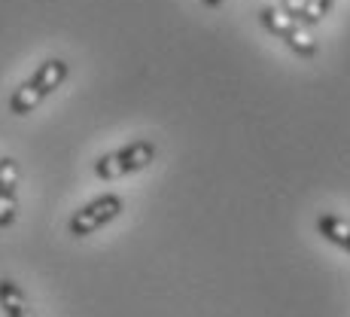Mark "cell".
Instances as JSON below:
<instances>
[{
    "instance_id": "9c48e42d",
    "label": "cell",
    "mask_w": 350,
    "mask_h": 317,
    "mask_svg": "<svg viewBox=\"0 0 350 317\" xmlns=\"http://www.w3.org/2000/svg\"><path fill=\"white\" fill-rule=\"evenodd\" d=\"M301 6H305V0H280V10H284L289 18H295V22H299Z\"/></svg>"
},
{
    "instance_id": "30bf717a",
    "label": "cell",
    "mask_w": 350,
    "mask_h": 317,
    "mask_svg": "<svg viewBox=\"0 0 350 317\" xmlns=\"http://www.w3.org/2000/svg\"><path fill=\"white\" fill-rule=\"evenodd\" d=\"M204 6H223V0H201Z\"/></svg>"
},
{
    "instance_id": "ba28073f",
    "label": "cell",
    "mask_w": 350,
    "mask_h": 317,
    "mask_svg": "<svg viewBox=\"0 0 350 317\" xmlns=\"http://www.w3.org/2000/svg\"><path fill=\"white\" fill-rule=\"evenodd\" d=\"M335 0H305V6H301L299 12V22L301 25H320L323 18L332 12Z\"/></svg>"
},
{
    "instance_id": "7a4b0ae2",
    "label": "cell",
    "mask_w": 350,
    "mask_h": 317,
    "mask_svg": "<svg viewBox=\"0 0 350 317\" xmlns=\"http://www.w3.org/2000/svg\"><path fill=\"white\" fill-rule=\"evenodd\" d=\"M152 159H156V144L152 140H134V144H125L119 150L100 156L95 162V177L98 180L128 177V174H137L144 168H150Z\"/></svg>"
},
{
    "instance_id": "52a82bcc",
    "label": "cell",
    "mask_w": 350,
    "mask_h": 317,
    "mask_svg": "<svg viewBox=\"0 0 350 317\" xmlns=\"http://www.w3.org/2000/svg\"><path fill=\"white\" fill-rule=\"evenodd\" d=\"M317 232L326 241H332L335 247L350 253V223L345 217H335V214H320L317 217Z\"/></svg>"
},
{
    "instance_id": "8992f818",
    "label": "cell",
    "mask_w": 350,
    "mask_h": 317,
    "mask_svg": "<svg viewBox=\"0 0 350 317\" xmlns=\"http://www.w3.org/2000/svg\"><path fill=\"white\" fill-rule=\"evenodd\" d=\"M0 312H3V317H37L25 290L12 278H0Z\"/></svg>"
},
{
    "instance_id": "3957f363",
    "label": "cell",
    "mask_w": 350,
    "mask_h": 317,
    "mask_svg": "<svg viewBox=\"0 0 350 317\" xmlns=\"http://www.w3.org/2000/svg\"><path fill=\"white\" fill-rule=\"evenodd\" d=\"M259 22L265 25L274 37L284 40L295 55H301V58H314V55H317V40L301 28V22L289 18L284 10H278V6H262V10H259Z\"/></svg>"
},
{
    "instance_id": "6da1fadb",
    "label": "cell",
    "mask_w": 350,
    "mask_h": 317,
    "mask_svg": "<svg viewBox=\"0 0 350 317\" xmlns=\"http://www.w3.org/2000/svg\"><path fill=\"white\" fill-rule=\"evenodd\" d=\"M67 73H70V67H67L64 58H46V62L33 71V77L25 79V83L12 92L10 113L12 116H28V113L37 110V107L58 89V86H64Z\"/></svg>"
},
{
    "instance_id": "277c9868",
    "label": "cell",
    "mask_w": 350,
    "mask_h": 317,
    "mask_svg": "<svg viewBox=\"0 0 350 317\" xmlns=\"http://www.w3.org/2000/svg\"><path fill=\"white\" fill-rule=\"evenodd\" d=\"M122 199L119 195H98V199H92L89 205L77 207L73 211V217L67 220V232L73 235V238H85V235L98 232V229H104L107 223H113L122 214Z\"/></svg>"
},
{
    "instance_id": "5b68a950",
    "label": "cell",
    "mask_w": 350,
    "mask_h": 317,
    "mask_svg": "<svg viewBox=\"0 0 350 317\" xmlns=\"http://www.w3.org/2000/svg\"><path fill=\"white\" fill-rule=\"evenodd\" d=\"M18 162L12 156H0V229H10L18 217Z\"/></svg>"
}]
</instances>
